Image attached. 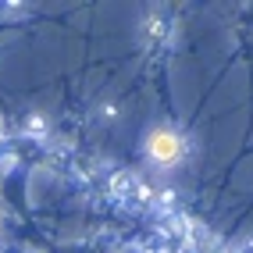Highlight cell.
I'll return each mask as SVG.
<instances>
[{"label":"cell","instance_id":"cell-1","mask_svg":"<svg viewBox=\"0 0 253 253\" xmlns=\"http://www.w3.org/2000/svg\"><path fill=\"white\" fill-rule=\"evenodd\" d=\"M150 146H157V157H171V150H175V143L168 139V136H161L157 143H150Z\"/></svg>","mask_w":253,"mask_h":253}]
</instances>
